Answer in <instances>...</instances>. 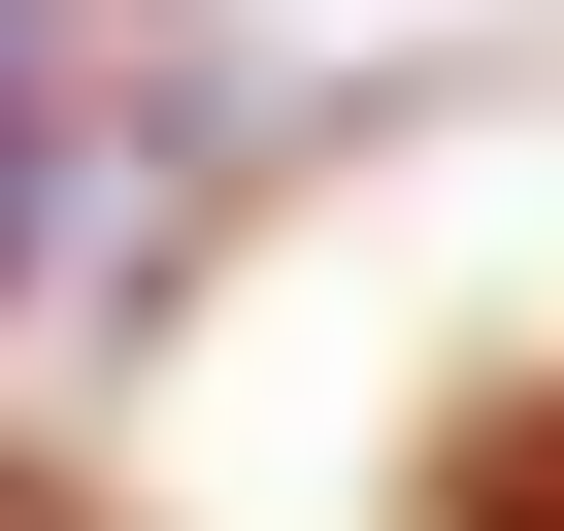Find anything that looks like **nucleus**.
<instances>
[{
    "mask_svg": "<svg viewBox=\"0 0 564 531\" xmlns=\"http://www.w3.org/2000/svg\"><path fill=\"white\" fill-rule=\"evenodd\" d=\"M0 100H34V0H0Z\"/></svg>",
    "mask_w": 564,
    "mask_h": 531,
    "instance_id": "f257e3e1",
    "label": "nucleus"
}]
</instances>
